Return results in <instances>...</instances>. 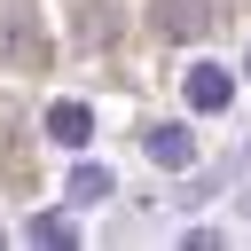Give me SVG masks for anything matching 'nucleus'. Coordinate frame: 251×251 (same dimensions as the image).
Segmentation results:
<instances>
[{
    "instance_id": "nucleus-4",
    "label": "nucleus",
    "mask_w": 251,
    "mask_h": 251,
    "mask_svg": "<svg viewBox=\"0 0 251 251\" xmlns=\"http://www.w3.org/2000/svg\"><path fill=\"white\" fill-rule=\"evenodd\" d=\"M86 133H94V110H86V102H55V110H47V141L86 149Z\"/></svg>"
},
{
    "instance_id": "nucleus-5",
    "label": "nucleus",
    "mask_w": 251,
    "mask_h": 251,
    "mask_svg": "<svg viewBox=\"0 0 251 251\" xmlns=\"http://www.w3.org/2000/svg\"><path fill=\"white\" fill-rule=\"evenodd\" d=\"M110 188H118V180H110V165H78V173H71V204H102Z\"/></svg>"
},
{
    "instance_id": "nucleus-3",
    "label": "nucleus",
    "mask_w": 251,
    "mask_h": 251,
    "mask_svg": "<svg viewBox=\"0 0 251 251\" xmlns=\"http://www.w3.org/2000/svg\"><path fill=\"white\" fill-rule=\"evenodd\" d=\"M141 149H149V165H165V173H188V165H196V133H188L180 118L149 126V133H141Z\"/></svg>"
},
{
    "instance_id": "nucleus-2",
    "label": "nucleus",
    "mask_w": 251,
    "mask_h": 251,
    "mask_svg": "<svg viewBox=\"0 0 251 251\" xmlns=\"http://www.w3.org/2000/svg\"><path fill=\"white\" fill-rule=\"evenodd\" d=\"M180 94H188V110H204V118H212V110H227V102H235V71H227V63H196V71L180 78Z\"/></svg>"
},
{
    "instance_id": "nucleus-6",
    "label": "nucleus",
    "mask_w": 251,
    "mask_h": 251,
    "mask_svg": "<svg viewBox=\"0 0 251 251\" xmlns=\"http://www.w3.org/2000/svg\"><path fill=\"white\" fill-rule=\"evenodd\" d=\"M31 243H78V227H71L63 212H39V220H31Z\"/></svg>"
},
{
    "instance_id": "nucleus-1",
    "label": "nucleus",
    "mask_w": 251,
    "mask_h": 251,
    "mask_svg": "<svg viewBox=\"0 0 251 251\" xmlns=\"http://www.w3.org/2000/svg\"><path fill=\"white\" fill-rule=\"evenodd\" d=\"M149 16H157L165 39H204V31L220 24V0H157Z\"/></svg>"
},
{
    "instance_id": "nucleus-7",
    "label": "nucleus",
    "mask_w": 251,
    "mask_h": 251,
    "mask_svg": "<svg viewBox=\"0 0 251 251\" xmlns=\"http://www.w3.org/2000/svg\"><path fill=\"white\" fill-rule=\"evenodd\" d=\"M243 78H251V55H243Z\"/></svg>"
}]
</instances>
